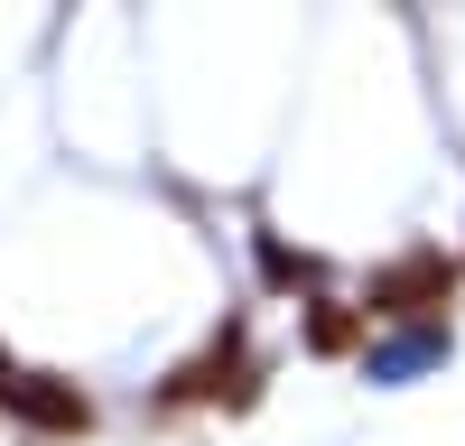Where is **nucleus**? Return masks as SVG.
<instances>
[{
  "mask_svg": "<svg viewBox=\"0 0 465 446\" xmlns=\"http://www.w3.org/2000/svg\"><path fill=\"white\" fill-rule=\"evenodd\" d=\"M447 288H456L447 260H438V251H410V260H391V270H372V316H419V325H438Z\"/></svg>",
  "mask_w": 465,
  "mask_h": 446,
  "instance_id": "1",
  "label": "nucleus"
},
{
  "mask_svg": "<svg viewBox=\"0 0 465 446\" xmlns=\"http://www.w3.org/2000/svg\"><path fill=\"white\" fill-rule=\"evenodd\" d=\"M10 409L28 428H47V437H74V428H94V400L74 391V382H56V372H28V382L10 391Z\"/></svg>",
  "mask_w": 465,
  "mask_h": 446,
  "instance_id": "2",
  "label": "nucleus"
},
{
  "mask_svg": "<svg viewBox=\"0 0 465 446\" xmlns=\"http://www.w3.org/2000/svg\"><path fill=\"white\" fill-rule=\"evenodd\" d=\"M354 344H363V316L317 297V307H307V354H354Z\"/></svg>",
  "mask_w": 465,
  "mask_h": 446,
  "instance_id": "3",
  "label": "nucleus"
},
{
  "mask_svg": "<svg viewBox=\"0 0 465 446\" xmlns=\"http://www.w3.org/2000/svg\"><path fill=\"white\" fill-rule=\"evenodd\" d=\"M438 354H447V334H438V325H419V334H401V344H381V354H372V382H401V372H429Z\"/></svg>",
  "mask_w": 465,
  "mask_h": 446,
  "instance_id": "4",
  "label": "nucleus"
},
{
  "mask_svg": "<svg viewBox=\"0 0 465 446\" xmlns=\"http://www.w3.org/2000/svg\"><path fill=\"white\" fill-rule=\"evenodd\" d=\"M261 260H270V279H307V260H298L289 242H261Z\"/></svg>",
  "mask_w": 465,
  "mask_h": 446,
  "instance_id": "5",
  "label": "nucleus"
},
{
  "mask_svg": "<svg viewBox=\"0 0 465 446\" xmlns=\"http://www.w3.org/2000/svg\"><path fill=\"white\" fill-rule=\"evenodd\" d=\"M19 382H28V372H19V363H10V354H0V400H10V391H19Z\"/></svg>",
  "mask_w": 465,
  "mask_h": 446,
  "instance_id": "6",
  "label": "nucleus"
}]
</instances>
